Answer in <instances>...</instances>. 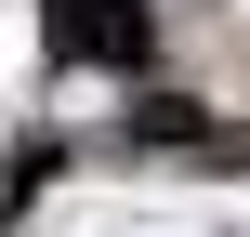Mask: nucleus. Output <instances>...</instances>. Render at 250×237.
<instances>
[{
	"label": "nucleus",
	"instance_id": "nucleus-1",
	"mask_svg": "<svg viewBox=\"0 0 250 237\" xmlns=\"http://www.w3.org/2000/svg\"><path fill=\"white\" fill-rule=\"evenodd\" d=\"M40 40L53 66H145V0H40Z\"/></svg>",
	"mask_w": 250,
	"mask_h": 237
}]
</instances>
